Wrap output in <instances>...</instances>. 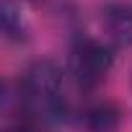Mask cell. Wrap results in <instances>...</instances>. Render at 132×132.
<instances>
[{
    "label": "cell",
    "instance_id": "obj_1",
    "mask_svg": "<svg viewBox=\"0 0 132 132\" xmlns=\"http://www.w3.org/2000/svg\"><path fill=\"white\" fill-rule=\"evenodd\" d=\"M65 73L49 57L34 60L23 75L18 78V111L31 127H52L68 117V101H65Z\"/></svg>",
    "mask_w": 132,
    "mask_h": 132
},
{
    "label": "cell",
    "instance_id": "obj_2",
    "mask_svg": "<svg viewBox=\"0 0 132 132\" xmlns=\"http://www.w3.org/2000/svg\"><path fill=\"white\" fill-rule=\"evenodd\" d=\"M114 47L104 39L78 34L68 52V65L65 73L70 75L78 91H96L114 68Z\"/></svg>",
    "mask_w": 132,
    "mask_h": 132
},
{
    "label": "cell",
    "instance_id": "obj_3",
    "mask_svg": "<svg viewBox=\"0 0 132 132\" xmlns=\"http://www.w3.org/2000/svg\"><path fill=\"white\" fill-rule=\"evenodd\" d=\"M101 29L106 44L114 49L132 47V3L129 0H109L101 5Z\"/></svg>",
    "mask_w": 132,
    "mask_h": 132
},
{
    "label": "cell",
    "instance_id": "obj_4",
    "mask_svg": "<svg viewBox=\"0 0 132 132\" xmlns=\"http://www.w3.org/2000/svg\"><path fill=\"white\" fill-rule=\"evenodd\" d=\"M83 124L88 132H117L122 124V109L111 98L93 101L83 111Z\"/></svg>",
    "mask_w": 132,
    "mask_h": 132
},
{
    "label": "cell",
    "instance_id": "obj_5",
    "mask_svg": "<svg viewBox=\"0 0 132 132\" xmlns=\"http://www.w3.org/2000/svg\"><path fill=\"white\" fill-rule=\"evenodd\" d=\"M3 34L11 39V42H23L29 29H26V21L21 16V8L16 0H5L3 3Z\"/></svg>",
    "mask_w": 132,
    "mask_h": 132
},
{
    "label": "cell",
    "instance_id": "obj_6",
    "mask_svg": "<svg viewBox=\"0 0 132 132\" xmlns=\"http://www.w3.org/2000/svg\"><path fill=\"white\" fill-rule=\"evenodd\" d=\"M3 132H31V124H29L26 119H16V122L5 124V129H3Z\"/></svg>",
    "mask_w": 132,
    "mask_h": 132
}]
</instances>
